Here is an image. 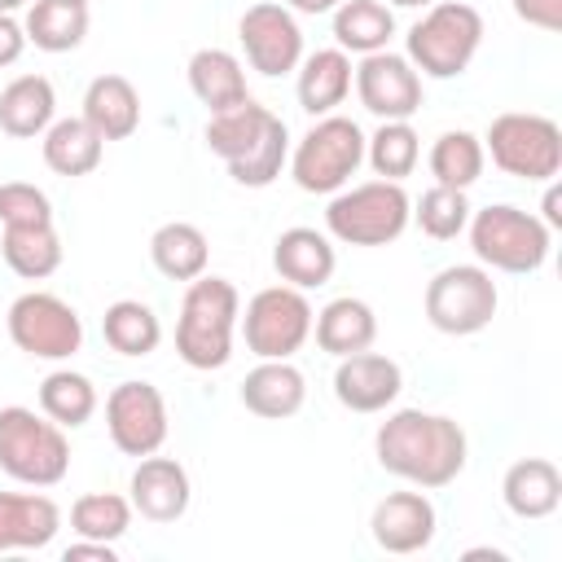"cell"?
Segmentation results:
<instances>
[{
    "mask_svg": "<svg viewBox=\"0 0 562 562\" xmlns=\"http://www.w3.org/2000/svg\"><path fill=\"white\" fill-rule=\"evenodd\" d=\"M272 268L281 281H290L294 290H316L334 277L338 268V255H334V241L307 224L299 228H285L272 246Z\"/></svg>",
    "mask_w": 562,
    "mask_h": 562,
    "instance_id": "19",
    "label": "cell"
},
{
    "mask_svg": "<svg viewBox=\"0 0 562 562\" xmlns=\"http://www.w3.org/2000/svg\"><path fill=\"white\" fill-rule=\"evenodd\" d=\"M241 329L259 360H290L312 338V303L294 285H268L246 303Z\"/></svg>",
    "mask_w": 562,
    "mask_h": 562,
    "instance_id": "11",
    "label": "cell"
},
{
    "mask_svg": "<svg viewBox=\"0 0 562 562\" xmlns=\"http://www.w3.org/2000/svg\"><path fill=\"white\" fill-rule=\"evenodd\" d=\"M285 154H290V132H285V123L272 114L268 127L246 145V154L228 162V176H233L237 184H246V189H263V184H272V180L281 176Z\"/></svg>",
    "mask_w": 562,
    "mask_h": 562,
    "instance_id": "34",
    "label": "cell"
},
{
    "mask_svg": "<svg viewBox=\"0 0 562 562\" xmlns=\"http://www.w3.org/2000/svg\"><path fill=\"white\" fill-rule=\"evenodd\" d=\"M483 44V18L474 4L435 0L408 31V61L430 79H457Z\"/></svg>",
    "mask_w": 562,
    "mask_h": 562,
    "instance_id": "5",
    "label": "cell"
},
{
    "mask_svg": "<svg viewBox=\"0 0 562 562\" xmlns=\"http://www.w3.org/2000/svg\"><path fill=\"white\" fill-rule=\"evenodd\" d=\"M189 88H193V97H198L211 114L250 101L246 70H241V61H237L228 48H198V53L189 57Z\"/></svg>",
    "mask_w": 562,
    "mask_h": 562,
    "instance_id": "26",
    "label": "cell"
},
{
    "mask_svg": "<svg viewBox=\"0 0 562 562\" xmlns=\"http://www.w3.org/2000/svg\"><path fill=\"white\" fill-rule=\"evenodd\" d=\"M26 0H0V13H13V9H22Z\"/></svg>",
    "mask_w": 562,
    "mask_h": 562,
    "instance_id": "47",
    "label": "cell"
},
{
    "mask_svg": "<svg viewBox=\"0 0 562 562\" xmlns=\"http://www.w3.org/2000/svg\"><path fill=\"white\" fill-rule=\"evenodd\" d=\"M40 413L53 417L61 430L83 426L97 413V386H92V378H83L75 369H53L40 382Z\"/></svg>",
    "mask_w": 562,
    "mask_h": 562,
    "instance_id": "33",
    "label": "cell"
},
{
    "mask_svg": "<svg viewBox=\"0 0 562 562\" xmlns=\"http://www.w3.org/2000/svg\"><path fill=\"white\" fill-rule=\"evenodd\" d=\"M268 119H272V110L259 105L255 97L241 101V105H233V110H220V114H211V123H206V149L220 154L224 162L241 158L246 145L268 127Z\"/></svg>",
    "mask_w": 562,
    "mask_h": 562,
    "instance_id": "37",
    "label": "cell"
},
{
    "mask_svg": "<svg viewBox=\"0 0 562 562\" xmlns=\"http://www.w3.org/2000/svg\"><path fill=\"white\" fill-rule=\"evenodd\" d=\"M351 75H356V66L342 48H316L312 57L299 61V105L312 119L334 114L351 92Z\"/></svg>",
    "mask_w": 562,
    "mask_h": 562,
    "instance_id": "25",
    "label": "cell"
},
{
    "mask_svg": "<svg viewBox=\"0 0 562 562\" xmlns=\"http://www.w3.org/2000/svg\"><path fill=\"white\" fill-rule=\"evenodd\" d=\"M237 40L246 48V61L250 70L277 79V75H290L299 70L303 61V31H299V18L277 4V0H259L241 13L237 22Z\"/></svg>",
    "mask_w": 562,
    "mask_h": 562,
    "instance_id": "13",
    "label": "cell"
},
{
    "mask_svg": "<svg viewBox=\"0 0 562 562\" xmlns=\"http://www.w3.org/2000/svg\"><path fill=\"white\" fill-rule=\"evenodd\" d=\"M26 48V31L13 22V13H0V66H13Z\"/></svg>",
    "mask_w": 562,
    "mask_h": 562,
    "instance_id": "42",
    "label": "cell"
},
{
    "mask_svg": "<svg viewBox=\"0 0 562 562\" xmlns=\"http://www.w3.org/2000/svg\"><path fill=\"white\" fill-rule=\"evenodd\" d=\"M364 158L382 180H404L422 158V140L408 119H382V127L364 140Z\"/></svg>",
    "mask_w": 562,
    "mask_h": 562,
    "instance_id": "35",
    "label": "cell"
},
{
    "mask_svg": "<svg viewBox=\"0 0 562 562\" xmlns=\"http://www.w3.org/2000/svg\"><path fill=\"white\" fill-rule=\"evenodd\" d=\"M9 338L35 360H66L83 347V321L66 299L48 290H26L9 303Z\"/></svg>",
    "mask_w": 562,
    "mask_h": 562,
    "instance_id": "10",
    "label": "cell"
},
{
    "mask_svg": "<svg viewBox=\"0 0 562 562\" xmlns=\"http://www.w3.org/2000/svg\"><path fill=\"white\" fill-rule=\"evenodd\" d=\"M558 206H562V193H558V189H549V193H544V224H549V228H558V224H562V211H558Z\"/></svg>",
    "mask_w": 562,
    "mask_h": 562,
    "instance_id": "45",
    "label": "cell"
},
{
    "mask_svg": "<svg viewBox=\"0 0 562 562\" xmlns=\"http://www.w3.org/2000/svg\"><path fill=\"white\" fill-rule=\"evenodd\" d=\"M338 4H342V0H285L290 13H312V18H316V13H334Z\"/></svg>",
    "mask_w": 562,
    "mask_h": 562,
    "instance_id": "44",
    "label": "cell"
},
{
    "mask_svg": "<svg viewBox=\"0 0 562 562\" xmlns=\"http://www.w3.org/2000/svg\"><path fill=\"white\" fill-rule=\"evenodd\" d=\"M105 430H110V443L123 452V457H149L167 443V400L154 382H119L110 395H105Z\"/></svg>",
    "mask_w": 562,
    "mask_h": 562,
    "instance_id": "12",
    "label": "cell"
},
{
    "mask_svg": "<svg viewBox=\"0 0 562 562\" xmlns=\"http://www.w3.org/2000/svg\"><path fill=\"white\" fill-rule=\"evenodd\" d=\"M40 154H44V167L57 171V176H88L101 167V154H105V140L88 127V119H53L44 140H40Z\"/></svg>",
    "mask_w": 562,
    "mask_h": 562,
    "instance_id": "27",
    "label": "cell"
},
{
    "mask_svg": "<svg viewBox=\"0 0 562 562\" xmlns=\"http://www.w3.org/2000/svg\"><path fill=\"white\" fill-rule=\"evenodd\" d=\"M496 303H501V294H496V281L483 263L439 268L426 285V321L452 338L487 329L496 316Z\"/></svg>",
    "mask_w": 562,
    "mask_h": 562,
    "instance_id": "9",
    "label": "cell"
},
{
    "mask_svg": "<svg viewBox=\"0 0 562 562\" xmlns=\"http://www.w3.org/2000/svg\"><path fill=\"white\" fill-rule=\"evenodd\" d=\"M312 334H316V347L329 351V356H351V351H364L373 347L378 338V316L364 299H329L316 316H312Z\"/></svg>",
    "mask_w": 562,
    "mask_h": 562,
    "instance_id": "24",
    "label": "cell"
},
{
    "mask_svg": "<svg viewBox=\"0 0 562 562\" xmlns=\"http://www.w3.org/2000/svg\"><path fill=\"white\" fill-rule=\"evenodd\" d=\"M101 334L119 356H149L162 342V325H158L154 307H145L140 299L110 303L101 316Z\"/></svg>",
    "mask_w": 562,
    "mask_h": 562,
    "instance_id": "32",
    "label": "cell"
},
{
    "mask_svg": "<svg viewBox=\"0 0 562 562\" xmlns=\"http://www.w3.org/2000/svg\"><path fill=\"white\" fill-rule=\"evenodd\" d=\"M382 4H395V9H426V4H435V0H382Z\"/></svg>",
    "mask_w": 562,
    "mask_h": 562,
    "instance_id": "46",
    "label": "cell"
},
{
    "mask_svg": "<svg viewBox=\"0 0 562 562\" xmlns=\"http://www.w3.org/2000/svg\"><path fill=\"white\" fill-rule=\"evenodd\" d=\"M53 220V202L44 189L26 184V180H9L0 184V224L13 228V224H48Z\"/></svg>",
    "mask_w": 562,
    "mask_h": 562,
    "instance_id": "40",
    "label": "cell"
},
{
    "mask_svg": "<svg viewBox=\"0 0 562 562\" xmlns=\"http://www.w3.org/2000/svg\"><path fill=\"white\" fill-rule=\"evenodd\" d=\"M79 4H88V0H79Z\"/></svg>",
    "mask_w": 562,
    "mask_h": 562,
    "instance_id": "48",
    "label": "cell"
},
{
    "mask_svg": "<svg viewBox=\"0 0 562 562\" xmlns=\"http://www.w3.org/2000/svg\"><path fill=\"white\" fill-rule=\"evenodd\" d=\"M351 83H356L360 105L378 119H413L422 110V75L413 70L408 57H400L391 48L364 53Z\"/></svg>",
    "mask_w": 562,
    "mask_h": 562,
    "instance_id": "14",
    "label": "cell"
},
{
    "mask_svg": "<svg viewBox=\"0 0 562 562\" xmlns=\"http://www.w3.org/2000/svg\"><path fill=\"white\" fill-rule=\"evenodd\" d=\"M149 259L154 268L167 277V281H193L206 272V259H211V246H206V233L189 220H171L162 228H154L149 237Z\"/></svg>",
    "mask_w": 562,
    "mask_h": 562,
    "instance_id": "28",
    "label": "cell"
},
{
    "mask_svg": "<svg viewBox=\"0 0 562 562\" xmlns=\"http://www.w3.org/2000/svg\"><path fill=\"white\" fill-rule=\"evenodd\" d=\"M57 114V92L44 75H18L0 88V132L13 140L44 136Z\"/></svg>",
    "mask_w": 562,
    "mask_h": 562,
    "instance_id": "21",
    "label": "cell"
},
{
    "mask_svg": "<svg viewBox=\"0 0 562 562\" xmlns=\"http://www.w3.org/2000/svg\"><path fill=\"white\" fill-rule=\"evenodd\" d=\"M127 492H132L127 496L132 509L140 518H149V522H176V518H184L189 496H193L189 470L176 457H158V452H149V457L136 461Z\"/></svg>",
    "mask_w": 562,
    "mask_h": 562,
    "instance_id": "16",
    "label": "cell"
},
{
    "mask_svg": "<svg viewBox=\"0 0 562 562\" xmlns=\"http://www.w3.org/2000/svg\"><path fill=\"white\" fill-rule=\"evenodd\" d=\"M303 400H307V382L290 360H259L241 378V404L255 417H268V422L294 417L303 408Z\"/></svg>",
    "mask_w": 562,
    "mask_h": 562,
    "instance_id": "20",
    "label": "cell"
},
{
    "mask_svg": "<svg viewBox=\"0 0 562 562\" xmlns=\"http://www.w3.org/2000/svg\"><path fill=\"white\" fill-rule=\"evenodd\" d=\"M0 250H4V263L26 281H44V277H53L61 268V237H57L53 220L48 224H13V228H4Z\"/></svg>",
    "mask_w": 562,
    "mask_h": 562,
    "instance_id": "31",
    "label": "cell"
},
{
    "mask_svg": "<svg viewBox=\"0 0 562 562\" xmlns=\"http://www.w3.org/2000/svg\"><path fill=\"white\" fill-rule=\"evenodd\" d=\"M83 119L101 140H127L140 123V92L123 75H97L83 92Z\"/></svg>",
    "mask_w": 562,
    "mask_h": 562,
    "instance_id": "22",
    "label": "cell"
},
{
    "mask_svg": "<svg viewBox=\"0 0 562 562\" xmlns=\"http://www.w3.org/2000/svg\"><path fill=\"white\" fill-rule=\"evenodd\" d=\"M408 220H413V202L404 184L382 176L334 193V202L325 206V228L342 246H386L408 228Z\"/></svg>",
    "mask_w": 562,
    "mask_h": 562,
    "instance_id": "3",
    "label": "cell"
},
{
    "mask_svg": "<svg viewBox=\"0 0 562 562\" xmlns=\"http://www.w3.org/2000/svg\"><path fill=\"white\" fill-rule=\"evenodd\" d=\"M61 558H66V562H75V558H101V562H114V544H105V540H83V536H79V544H66Z\"/></svg>",
    "mask_w": 562,
    "mask_h": 562,
    "instance_id": "43",
    "label": "cell"
},
{
    "mask_svg": "<svg viewBox=\"0 0 562 562\" xmlns=\"http://www.w3.org/2000/svg\"><path fill=\"white\" fill-rule=\"evenodd\" d=\"M395 35V13L382 0H342L334 9V40L342 53H382Z\"/></svg>",
    "mask_w": 562,
    "mask_h": 562,
    "instance_id": "30",
    "label": "cell"
},
{
    "mask_svg": "<svg viewBox=\"0 0 562 562\" xmlns=\"http://www.w3.org/2000/svg\"><path fill=\"white\" fill-rule=\"evenodd\" d=\"M483 154H492V162L505 176L518 180H553L562 171V127L544 114H496L487 136H483Z\"/></svg>",
    "mask_w": 562,
    "mask_h": 562,
    "instance_id": "8",
    "label": "cell"
},
{
    "mask_svg": "<svg viewBox=\"0 0 562 562\" xmlns=\"http://www.w3.org/2000/svg\"><path fill=\"white\" fill-rule=\"evenodd\" d=\"M61 527V509L44 492H0V553L44 549Z\"/></svg>",
    "mask_w": 562,
    "mask_h": 562,
    "instance_id": "18",
    "label": "cell"
},
{
    "mask_svg": "<svg viewBox=\"0 0 562 562\" xmlns=\"http://www.w3.org/2000/svg\"><path fill=\"white\" fill-rule=\"evenodd\" d=\"M514 13H518L527 26L562 31V0H514Z\"/></svg>",
    "mask_w": 562,
    "mask_h": 562,
    "instance_id": "41",
    "label": "cell"
},
{
    "mask_svg": "<svg viewBox=\"0 0 562 562\" xmlns=\"http://www.w3.org/2000/svg\"><path fill=\"white\" fill-rule=\"evenodd\" d=\"M404 386V373L391 356L382 351H351V356H338V369H334V395L342 408L351 413H382L386 404H395Z\"/></svg>",
    "mask_w": 562,
    "mask_h": 562,
    "instance_id": "15",
    "label": "cell"
},
{
    "mask_svg": "<svg viewBox=\"0 0 562 562\" xmlns=\"http://www.w3.org/2000/svg\"><path fill=\"white\" fill-rule=\"evenodd\" d=\"M465 228H470V246H474L479 263H487L496 272L527 277V272L544 268V259H549L553 228L522 206H509V202L483 206L470 215Z\"/></svg>",
    "mask_w": 562,
    "mask_h": 562,
    "instance_id": "6",
    "label": "cell"
},
{
    "mask_svg": "<svg viewBox=\"0 0 562 562\" xmlns=\"http://www.w3.org/2000/svg\"><path fill=\"white\" fill-rule=\"evenodd\" d=\"M413 220L426 237L435 241H452L457 233H465L470 224V202H465V189H448V184H430L417 206H413Z\"/></svg>",
    "mask_w": 562,
    "mask_h": 562,
    "instance_id": "39",
    "label": "cell"
},
{
    "mask_svg": "<svg viewBox=\"0 0 562 562\" xmlns=\"http://www.w3.org/2000/svg\"><path fill=\"white\" fill-rule=\"evenodd\" d=\"M501 496L505 509L518 518H549L562 505V474L549 457H522L505 470Z\"/></svg>",
    "mask_w": 562,
    "mask_h": 562,
    "instance_id": "23",
    "label": "cell"
},
{
    "mask_svg": "<svg viewBox=\"0 0 562 562\" xmlns=\"http://www.w3.org/2000/svg\"><path fill=\"white\" fill-rule=\"evenodd\" d=\"M373 540L386 553H422L435 540V505L426 492H391L373 505Z\"/></svg>",
    "mask_w": 562,
    "mask_h": 562,
    "instance_id": "17",
    "label": "cell"
},
{
    "mask_svg": "<svg viewBox=\"0 0 562 562\" xmlns=\"http://www.w3.org/2000/svg\"><path fill=\"white\" fill-rule=\"evenodd\" d=\"M241 316L237 285L224 277H193L180 299L176 321V356L189 369H224L233 356V329Z\"/></svg>",
    "mask_w": 562,
    "mask_h": 562,
    "instance_id": "2",
    "label": "cell"
},
{
    "mask_svg": "<svg viewBox=\"0 0 562 562\" xmlns=\"http://www.w3.org/2000/svg\"><path fill=\"white\" fill-rule=\"evenodd\" d=\"M132 527V501L114 492H88L70 505V531L83 540H105L114 544Z\"/></svg>",
    "mask_w": 562,
    "mask_h": 562,
    "instance_id": "38",
    "label": "cell"
},
{
    "mask_svg": "<svg viewBox=\"0 0 562 562\" xmlns=\"http://www.w3.org/2000/svg\"><path fill=\"white\" fill-rule=\"evenodd\" d=\"M0 470L26 487H53L70 470L66 430L35 408H0Z\"/></svg>",
    "mask_w": 562,
    "mask_h": 562,
    "instance_id": "4",
    "label": "cell"
},
{
    "mask_svg": "<svg viewBox=\"0 0 562 562\" xmlns=\"http://www.w3.org/2000/svg\"><path fill=\"white\" fill-rule=\"evenodd\" d=\"M26 44L44 53H70L88 35V4L79 0H35L26 9Z\"/></svg>",
    "mask_w": 562,
    "mask_h": 562,
    "instance_id": "29",
    "label": "cell"
},
{
    "mask_svg": "<svg viewBox=\"0 0 562 562\" xmlns=\"http://www.w3.org/2000/svg\"><path fill=\"white\" fill-rule=\"evenodd\" d=\"M364 162V132L347 114H321L290 158V176L303 193H338Z\"/></svg>",
    "mask_w": 562,
    "mask_h": 562,
    "instance_id": "7",
    "label": "cell"
},
{
    "mask_svg": "<svg viewBox=\"0 0 562 562\" xmlns=\"http://www.w3.org/2000/svg\"><path fill=\"white\" fill-rule=\"evenodd\" d=\"M378 465L413 487H448L465 470V430L443 413L400 408L373 435Z\"/></svg>",
    "mask_w": 562,
    "mask_h": 562,
    "instance_id": "1",
    "label": "cell"
},
{
    "mask_svg": "<svg viewBox=\"0 0 562 562\" xmlns=\"http://www.w3.org/2000/svg\"><path fill=\"white\" fill-rule=\"evenodd\" d=\"M483 140L474 132H443L435 145H430V176L435 184H448V189H470L479 176H483Z\"/></svg>",
    "mask_w": 562,
    "mask_h": 562,
    "instance_id": "36",
    "label": "cell"
}]
</instances>
